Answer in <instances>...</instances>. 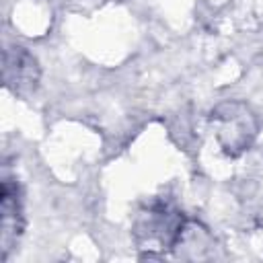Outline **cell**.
<instances>
[{"label": "cell", "mask_w": 263, "mask_h": 263, "mask_svg": "<svg viewBox=\"0 0 263 263\" xmlns=\"http://www.w3.org/2000/svg\"><path fill=\"white\" fill-rule=\"evenodd\" d=\"M210 129L226 156L245 154L257 140L261 121L242 101H224L210 111Z\"/></svg>", "instance_id": "obj_1"}, {"label": "cell", "mask_w": 263, "mask_h": 263, "mask_svg": "<svg viewBox=\"0 0 263 263\" xmlns=\"http://www.w3.org/2000/svg\"><path fill=\"white\" fill-rule=\"evenodd\" d=\"M187 228V220L183 212L173 208L166 201H154L144 212H140L134 236L142 251H146L148 257H152L154 251H173L181 242Z\"/></svg>", "instance_id": "obj_2"}, {"label": "cell", "mask_w": 263, "mask_h": 263, "mask_svg": "<svg viewBox=\"0 0 263 263\" xmlns=\"http://www.w3.org/2000/svg\"><path fill=\"white\" fill-rule=\"evenodd\" d=\"M2 78L8 90L21 97H29L37 90L41 80V68L37 58L21 45L6 47L2 55Z\"/></svg>", "instance_id": "obj_3"}, {"label": "cell", "mask_w": 263, "mask_h": 263, "mask_svg": "<svg viewBox=\"0 0 263 263\" xmlns=\"http://www.w3.org/2000/svg\"><path fill=\"white\" fill-rule=\"evenodd\" d=\"M0 245H2V259L8 257L10 249L16 247L23 230H25V210H23V191L16 179L4 177L2 193H0Z\"/></svg>", "instance_id": "obj_4"}]
</instances>
